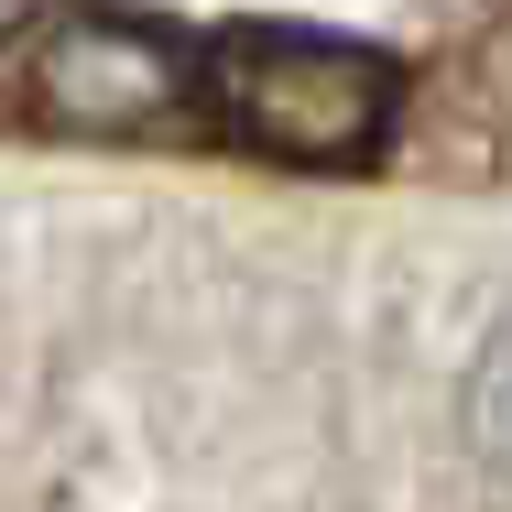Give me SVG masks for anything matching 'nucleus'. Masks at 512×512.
<instances>
[{"label":"nucleus","instance_id":"obj_1","mask_svg":"<svg viewBox=\"0 0 512 512\" xmlns=\"http://www.w3.org/2000/svg\"><path fill=\"white\" fill-rule=\"evenodd\" d=\"M207 109L229 142L295 175H360L382 164L404 120V66L349 33H295V22H229L207 44Z\"/></svg>","mask_w":512,"mask_h":512},{"label":"nucleus","instance_id":"obj_2","mask_svg":"<svg viewBox=\"0 0 512 512\" xmlns=\"http://www.w3.org/2000/svg\"><path fill=\"white\" fill-rule=\"evenodd\" d=\"M186 99H207V44L142 22V11L77 0L33 44V109L55 131H153V120H175Z\"/></svg>","mask_w":512,"mask_h":512},{"label":"nucleus","instance_id":"obj_3","mask_svg":"<svg viewBox=\"0 0 512 512\" xmlns=\"http://www.w3.org/2000/svg\"><path fill=\"white\" fill-rule=\"evenodd\" d=\"M469 436H480V458L512 480V316L491 327V349H480V371H469Z\"/></svg>","mask_w":512,"mask_h":512},{"label":"nucleus","instance_id":"obj_4","mask_svg":"<svg viewBox=\"0 0 512 512\" xmlns=\"http://www.w3.org/2000/svg\"><path fill=\"white\" fill-rule=\"evenodd\" d=\"M22 11H33V0H0V33H22Z\"/></svg>","mask_w":512,"mask_h":512}]
</instances>
